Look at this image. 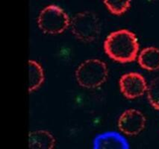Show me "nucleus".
Returning a JSON list of instances; mask_svg holds the SVG:
<instances>
[{"mask_svg":"<svg viewBox=\"0 0 159 149\" xmlns=\"http://www.w3.org/2000/svg\"><path fill=\"white\" fill-rule=\"evenodd\" d=\"M106 55L114 61L121 64L134 61L139 51L138 39L134 32L128 29L113 32L104 42Z\"/></svg>","mask_w":159,"mask_h":149,"instance_id":"nucleus-1","label":"nucleus"},{"mask_svg":"<svg viewBox=\"0 0 159 149\" xmlns=\"http://www.w3.org/2000/svg\"><path fill=\"white\" fill-rule=\"evenodd\" d=\"M108 67L98 59H88L83 61L75 70L78 84L86 89H94L104 84L108 78Z\"/></svg>","mask_w":159,"mask_h":149,"instance_id":"nucleus-2","label":"nucleus"},{"mask_svg":"<svg viewBox=\"0 0 159 149\" xmlns=\"http://www.w3.org/2000/svg\"><path fill=\"white\" fill-rule=\"evenodd\" d=\"M70 24L67 14L60 7L55 5L44 8L38 17L39 28L48 34H61L69 27Z\"/></svg>","mask_w":159,"mask_h":149,"instance_id":"nucleus-3","label":"nucleus"},{"mask_svg":"<svg viewBox=\"0 0 159 149\" xmlns=\"http://www.w3.org/2000/svg\"><path fill=\"white\" fill-rule=\"evenodd\" d=\"M70 25L73 35L83 42H93L99 37V19L92 12L84 11L75 14Z\"/></svg>","mask_w":159,"mask_h":149,"instance_id":"nucleus-4","label":"nucleus"},{"mask_svg":"<svg viewBox=\"0 0 159 149\" xmlns=\"http://www.w3.org/2000/svg\"><path fill=\"white\" fill-rule=\"evenodd\" d=\"M145 116L136 109H128L123 112L117 122L119 130L127 136H137L146 126Z\"/></svg>","mask_w":159,"mask_h":149,"instance_id":"nucleus-5","label":"nucleus"},{"mask_svg":"<svg viewBox=\"0 0 159 149\" xmlns=\"http://www.w3.org/2000/svg\"><path fill=\"white\" fill-rule=\"evenodd\" d=\"M119 84L122 94L127 99L139 98L147 91L148 88L145 78L138 72H128L123 75Z\"/></svg>","mask_w":159,"mask_h":149,"instance_id":"nucleus-6","label":"nucleus"},{"mask_svg":"<svg viewBox=\"0 0 159 149\" xmlns=\"http://www.w3.org/2000/svg\"><path fill=\"white\" fill-rule=\"evenodd\" d=\"M94 149H129L128 140L116 131H106L99 134L93 141Z\"/></svg>","mask_w":159,"mask_h":149,"instance_id":"nucleus-7","label":"nucleus"},{"mask_svg":"<svg viewBox=\"0 0 159 149\" xmlns=\"http://www.w3.org/2000/svg\"><path fill=\"white\" fill-rule=\"evenodd\" d=\"M55 145V139L49 131L43 130L31 131L29 134V147L33 149H52Z\"/></svg>","mask_w":159,"mask_h":149,"instance_id":"nucleus-8","label":"nucleus"},{"mask_svg":"<svg viewBox=\"0 0 159 149\" xmlns=\"http://www.w3.org/2000/svg\"><path fill=\"white\" fill-rule=\"evenodd\" d=\"M140 67L148 71L159 69V49L153 46L143 49L138 58Z\"/></svg>","mask_w":159,"mask_h":149,"instance_id":"nucleus-9","label":"nucleus"},{"mask_svg":"<svg viewBox=\"0 0 159 149\" xmlns=\"http://www.w3.org/2000/svg\"><path fill=\"white\" fill-rule=\"evenodd\" d=\"M29 69V92L32 93L37 90L44 81V72L41 66L35 60H29L28 61Z\"/></svg>","mask_w":159,"mask_h":149,"instance_id":"nucleus-10","label":"nucleus"},{"mask_svg":"<svg viewBox=\"0 0 159 149\" xmlns=\"http://www.w3.org/2000/svg\"><path fill=\"white\" fill-rule=\"evenodd\" d=\"M103 2L109 11L116 16L123 14L131 6L130 0H105Z\"/></svg>","mask_w":159,"mask_h":149,"instance_id":"nucleus-11","label":"nucleus"},{"mask_svg":"<svg viewBox=\"0 0 159 149\" xmlns=\"http://www.w3.org/2000/svg\"><path fill=\"white\" fill-rule=\"evenodd\" d=\"M147 98L153 108L159 110V77L153 79L147 88Z\"/></svg>","mask_w":159,"mask_h":149,"instance_id":"nucleus-12","label":"nucleus"}]
</instances>
